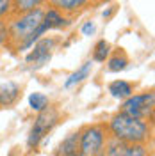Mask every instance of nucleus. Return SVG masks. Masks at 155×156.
Listing matches in <instances>:
<instances>
[{
  "label": "nucleus",
  "instance_id": "obj_1",
  "mask_svg": "<svg viewBox=\"0 0 155 156\" xmlns=\"http://www.w3.org/2000/svg\"><path fill=\"white\" fill-rule=\"evenodd\" d=\"M43 16H45V7L20 12V14H11L6 20L4 50H7L13 55H18L21 51L32 48V44L47 32L41 25Z\"/></svg>",
  "mask_w": 155,
  "mask_h": 156
},
{
  "label": "nucleus",
  "instance_id": "obj_2",
  "mask_svg": "<svg viewBox=\"0 0 155 156\" xmlns=\"http://www.w3.org/2000/svg\"><path fill=\"white\" fill-rule=\"evenodd\" d=\"M109 135L125 140V142H136V144H153V124L137 119V117L127 115L123 112H116L107 121Z\"/></svg>",
  "mask_w": 155,
  "mask_h": 156
},
{
  "label": "nucleus",
  "instance_id": "obj_3",
  "mask_svg": "<svg viewBox=\"0 0 155 156\" xmlns=\"http://www.w3.org/2000/svg\"><path fill=\"white\" fill-rule=\"evenodd\" d=\"M107 122H89L78 128V147L84 156H104V149L109 140Z\"/></svg>",
  "mask_w": 155,
  "mask_h": 156
},
{
  "label": "nucleus",
  "instance_id": "obj_4",
  "mask_svg": "<svg viewBox=\"0 0 155 156\" xmlns=\"http://www.w3.org/2000/svg\"><path fill=\"white\" fill-rule=\"evenodd\" d=\"M118 112H123L127 115L137 117L153 124V112H155V94L153 89L139 92V94H132L127 99H123V103L119 105Z\"/></svg>",
  "mask_w": 155,
  "mask_h": 156
},
{
  "label": "nucleus",
  "instance_id": "obj_5",
  "mask_svg": "<svg viewBox=\"0 0 155 156\" xmlns=\"http://www.w3.org/2000/svg\"><path fill=\"white\" fill-rule=\"evenodd\" d=\"M59 119H61V114H59L57 108L54 107H47L45 110L38 112V117L34 119V124L29 131V138H27V147L30 151L36 149V147L41 144V140L48 135L50 131L59 124Z\"/></svg>",
  "mask_w": 155,
  "mask_h": 156
},
{
  "label": "nucleus",
  "instance_id": "obj_6",
  "mask_svg": "<svg viewBox=\"0 0 155 156\" xmlns=\"http://www.w3.org/2000/svg\"><path fill=\"white\" fill-rule=\"evenodd\" d=\"M104 156H153V144H136L109 136Z\"/></svg>",
  "mask_w": 155,
  "mask_h": 156
},
{
  "label": "nucleus",
  "instance_id": "obj_7",
  "mask_svg": "<svg viewBox=\"0 0 155 156\" xmlns=\"http://www.w3.org/2000/svg\"><path fill=\"white\" fill-rule=\"evenodd\" d=\"M95 5H100L98 0H47V7L55 9L70 21L77 20Z\"/></svg>",
  "mask_w": 155,
  "mask_h": 156
},
{
  "label": "nucleus",
  "instance_id": "obj_8",
  "mask_svg": "<svg viewBox=\"0 0 155 156\" xmlns=\"http://www.w3.org/2000/svg\"><path fill=\"white\" fill-rule=\"evenodd\" d=\"M59 44L57 37H43L39 39L36 44H32L34 48L27 55V62H36L38 66H41L43 62H47L52 55V51L55 50V46Z\"/></svg>",
  "mask_w": 155,
  "mask_h": 156
},
{
  "label": "nucleus",
  "instance_id": "obj_9",
  "mask_svg": "<svg viewBox=\"0 0 155 156\" xmlns=\"http://www.w3.org/2000/svg\"><path fill=\"white\" fill-rule=\"evenodd\" d=\"M21 96V87L14 82H6L0 85V110L2 108H11L18 103Z\"/></svg>",
  "mask_w": 155,
  "mask_h": 156
},
{
  "label": "nucleus",
  "instance_id": "obj_10",
  "mask_svg": "<svg viewBox=\"0 0 155 156\" xmlns=\"http://www.w3.org/2000/svg\"><path fill=\"white\" fill-rule=\"evenodd\" d=\"M54 156H84L78 147V129L71 131L54 151Z\"/></svg>",
  "mask_w": 155,
  "mask_h": 156
},
{
  "label": "nucleus",
  "instance_id": "obj_11",
  "mask_svg": "<svg viewBox=\"0 0 155 156\" xmlns=\"http://www.w3.org/2000/svg\"><path fill=\"white\" fill-rule=\"evenodd\" d=\"M130 64V58L127 55V51L123 48H116L111 50L109 57H107V71L109 73H119L125 71Z\"/></svg>",
  "mask_w": 155,
  "mask_h": 156
},
{
  "label": "nucleus",
  "instance_id": "obj_12",
  "mask_svg": "<svg viewBox=\"0 0 155 156\" xmlns=\"http://www.w3.org/2000/svg\"><path fill=\"white\" fill-rule=\"evenodd\" d=\"M70 20H66L61 12H57L55 9H52V7H45V16H43V27L45 30L48 32V30H54V29H64V27H68Z\"/></svg>",
  "mask_w": 155,
  "mask_h": 156
},
{
  "label": "nucleus",
  "instance_id": "obj_13",
  "mask_svg": "<svg viewBox=\"0 0 155 156\" xmlns=\"http://www.w3.org/2000/svg\"><path fill=\"white\" fill-rule=\"evenodd\" d=\"M39 7H47V0H11V14H20Z\"/></svg>",
  "mask_w": 155,
  "mask_h": 156
},
{
  "label": "nucleus",
  "instance_id": "obj_14",
  "mask_svg": "<svg viewBox=\"0 0 155 156\" xmlns=\"http://www.w3.org/2000/svg\"><path fill=\"white\" fill-rule=\"evenodd\" d=\"M109 92L116 99H127L128 96L134 94V87H132V83H128L125 80H114L109 83Z\"/></svg>",
  "mask_w": 155,
  "mask_h": 156
},
{
  "label": "nucleus",
  "instance_id": "obj_15",
  "mask_svg": "<svg viewBox=\"0 0 155 156\" xmlns=\"http://www.w3.org/2000/svg\"><path fill=\"white\" fill-rule=\"evenodd\" d=\"M91 69H93V60H87V62H84V64H82V66H80V68L75 71V73H71V75H70V78L64 82V89L75 87L77 83L84 82V80L89 76Z\"/></svg>",
  "mask_w": 155,
  "mask_h": 156
},
{
  "label": "nucleus",
  "instance_id": "obj_16",
  "mask_svg": "<svg viewBox=\"0 0 155 156\" xmlns=\"http://www.w3.org/2000/svg\"><path fill=\"white\" fill-rule=\"evenodd\" d=\"M111 43L105 41V39H100L96 41V44H95V48H93V62H105L107 57H109V53H111Z\"/></svg>",
  "mask_w": 155,
  "mask_h": 156
},
{
  "label": "nucleus",
  "instance_id": "obj_17",
  "mask_svg": "<svg viewBox=\"0 0 155 156\" xmlns=\"http://www.w3.org/2000/svg\"><path fill=\"white\" fill-rule=\"evenodd\" d=\"M29 105L32 110H36V112H41V110H45V108L50 105L48 98L45 96L43 92H34V94H30L29 96Z\"/></svg>",
  "mask_w": 155,
  "mask_h": 156
},
{
  "label": "nucleus",
  "instance_id": "obj_18",
  "mask_svg": "<svg viewBox=\"0 0 155 156\" xmlns=\"http://www.w3.org/2000/svg\"><path fill=\"white\" fill-rule=\"evenodd\" d=\"M11 16V0H0V21H6Z\"/></svg>",
  "mask_w": 155,
  "mask_h": 156
},
{
  "label": "nucleus",
  "instance_id": "obj_19",
  "mask_svg": "<svg viewBox=\"0 0 155 156\" xmlns=\"http://www.w3.org/2000/svg\"><path fill=\"white\" fill-rule=\"evenodd\" d=\"M82 34H84V36H91V34H95V23H91V21L84 23V27H82Z\"/></svg>",
  "mask_w": 155,
  "mask_h": 156
},
{
  "label": "nucleus",
  "instance_id": "obj_20",
  "mask_svg": "<svg viewBox=\"0 0 155 156\" xmlns=\"http://www.w3.org/2000/svg\"><path fill=\"white\" fill-rule=\"evenodd\" d=\"M4 41H6V21H0V51L4 50Z\"/></svg>",
  "mask_w": 155,
  "mask_h": 156
},
{
  "label": "nucleus",
  "instance_id": "obj_21",
  "mask_svg": "<svg viewBox=\"0 0 155 156\" xmlns=\"http://www.w3.org/2000/svg\"><path fill=\"white\" fill-rule=\"evenodd\" d=\"M100 4H105V2H111V0H98Z\"/></svg>",
  "mask_w": 155,
  "mask_h": 156
}]
</instances>
